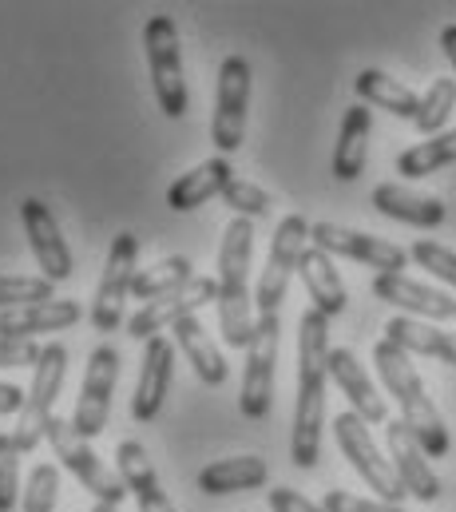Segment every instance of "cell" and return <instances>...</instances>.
<instances>
[{
  "label": "cell",
  "instance_id": "obj_1",
  "mask_svg": "<svg viewBox=\"0 0 456 512\" xmlns=\"http://www.w3.org/2000/svg\"><path fill=\"white\" fill-rule=\"evenodd\" d=\"M330 350H334L330 318L310 306L298 318V397H294V433H290V461L298 469H314L322 457Z\"/></svg>",
  "mask_w": 456,
  "mask_h": 512
},
{
  "label": "cell",
  "instance_id": "obj_22",
  "mask_svg": "<svg viewBox=\"0 0 456 512\" xmlns=\"http://www.w3.org/2000/svg\"><path fill=\"white\" fill-rule=\"evenodd\" d=\"M373 207L397 223H409V227H421V231H437L445 223V203L437 195H425V191H413L405 183H377L373 187Z\"/></svg>",
  "mask_w": 456,
  "mask_h": 512
},
{
  "label": "cell",
  "instance_id": "obj_17",
  "mask_svg": "<svg viewBox=\"0 0 456 512\" xmlns=\"http://www.w3.org/2000/svg\"><path fill=\"white\" fill-rule=\"evenodd\" d=\"M385 449H389V465L401 481V489L425 505H433L441 497V477L433 473L425 449L417 445V437L405 429V421H385Z\"/></svg>",
  "mask_w": 456,
  "mask_h": 512
},
{
  "label": "cell",
  "instance_id": "obj_43",
  "mask_svg": "<svg viewBox=\"0 0 456 512\" xmlns=\"http://www.w3.org/2000/svg\"><path fill=\"white\" fill-rule=\"evenodd\" d=\"M92 512H119L115 505H92Z\"/></svg>",
  "mask_w": 456,
  "mask_h": 512
},
{
  "label": "cell",
  "instance_id": "obj_36",
  "mask_svg": "<svg viewBox=\"0 0 456 512\" xmlns=\"http://www.w3.org/2000/svg\"><path fill=\"white\" fill-rule=\"evenodd\" d=\"M409 258L417 266H425L433 278H441L445 286H456V251L445 247V243H433V239H417L409 247Z\"/></svg>",
  "mask_w": 456,
  "mask_h": 512
},
{
  "label": "cell",
  "instance_id": "obj_28",
  "mask_svg": "<svg viewBox=\"0 0 456 512\" xmlns=\"http://www.w3.org/2000/svg\"><path fill=\"white\" fill-rule=\"evenodd\" d=\"M385 338L393 346H401L405 354H425V358H437L445 366H456V334L433 326V322H417V318H389L385 322Z\"/></svg>",
  "mask_w": 456,
  "mask_h": 512
},
{
  "label": "cell",
  "instance_id": "obj_2",
  "mask_svg": "<svg viewBox=\"0 0 456 512\" xmlns=\"http://www.w3.org/2000/svg\"><path fill=\"white\" fill-rule=\"evenodd\" d=\"M373 370L381 378V389L397 401L401 421L417 437V445L425 449V457H449V449H453L449 425H445L441 409L433 405V397L425 389V378L417 374L413 354H405L401 346H393L389 338H381L373 346Z\"/></svg>",
  "mask_w": 456,
  "mask_h": 512
},
{
  "label": "cell",
  "instance_id": "obj_20",
  "mask_svg": "<svg viewBox=\"0 0 456 512\" xmlns=\"http://www.w3.org/2000/svg\"><path fill=\"white\" fill-rule=\"evenodd\" d=\"M330 378L338 382V389L345 393V401H349V409L365 421V425H385L389 421V405H385V397L377 393V385L369 378V370L357 362V354L353 350H330Z\"/></svg>",
  "mask_w": 456,
  "mask_h": 512
},
{
  "label": "cell",
  "instance_id": "obj_32",
  "mask_svg": "<svg viewBox=\"0 0 456 512\" xmlns=\"http://www.w3.org/2000/svg\"><path fill=\"white\" fill-rule=\"evenodd\" d=\"M453 112H456V80L453 76H441V80H433L429 92L421 96V112H417L413 124H417V131H421L425 139H433V135L445 131Z\"/></svg>",
  "mask_w": 456,
  "mask_h": 512
},
{
  "label": "cell",
  "instance_id": "obj_27",
  "mask_svg": "<svg viewBox=\"0 0 456 512\" xmlns=\"http://www.w3.org/2000/svg\"><path fill=\"white\" fill-rule=\"evenodd\" d=\"M353 88H357V100H361L365 108H381V112H389V116H397V120H417V112H421V96H417L409 84H401L397 76L381 72V68L357 72Z\"/></svg>",
  "mask_w": 456,
  "mask_h": 512
},
{
  "label": "cell",
  "instance_id": "obj_26",
  "mask_svg": "<svg viewBox=\"0 0 456 512\" xmlns=\"http://www.w3.org/2000/svg\"><path fill=\"white\" fill-rule=\"evenodd\" d=\"M230 179H234V171H230V163L223 155L203 159V163H195L191 171H183V175L167 187V207H171V211H195V207H203L211 195H223V187H227Z\"/></svg>",
  "mask_w": 456,
  "mask_h": 512
},
{
  "label": "cell",
  "instance_id": "obj_44",
  "mask_svg": "<svg viewBox=\"0 0 456 512\" xmlns=\"http://www.w3.org/2000/svg\"><path fill=\"white\" fill-rule=\"evenodd\" d=\"M453 318H456V310H453Z\"/></svg>",
  "mask_w": 456,
  "mask_h": 512
},
{
  "label": "cell",
  "instance_id": "obj_29",
  "mask_svg": "<svg viewBox=\"0 0 456 512\" xmlns=\"http://www.w3.org/2000/svg\"><path fill=\"white\" fill-rule=\"evenodd\" d=\"M369 135H373V112L365 104L345 108L342 128H338V143H334V175L342 183H353L365 171L369 159Z\"/></svg>",
  "mask_w": 456,
  "mask_h": 512
},
{
  "label": "cell",
  "instance_id": "obj_39",
  "mask_svg": "<svg viewBox=\"0 0 456 512\" xmlns=\"http://www.w3.org/2000/svg\"><path fill=\"white\" fill-rule=\"evenodd\" d=\"M44 354L40 342H16V338H0V370H20V366H36Z\"/></svg>",
  "mask_w": 456,
  "mask_h": 512
},
{
  "label": "cell",
  "instance_id": "obj_13",
  "mask_svg": "<svg viewBox=\"0 0 456 512\" xmlns=\"http://www.w3.org/2000/svg\"><path fill=\"white\" fill-rule=\"evenodd\" d=\"M211 302H219V278L195 274L187 286H179V290H171V294H163V298L139 306V310L127 318V334H131L135 342L159 338V330H171L175 322L195 318V314H199L203 306H211Z\"/></svg>",
  "mask_w": 456,
  "mask_h": 512
},
{
  "label": "cell",
  "instance_id": "obj_35",
  "mask_svg": "<svg viewBox=\"0 0 456 512\" xmlns=\"http://www.w3.org/2000/svg\"><path fill=\"white\" fill-rule=\"evenodd\" d=\"M60 501V469L56 465H36L28 473V485H24V497H20V512H56Z\"/></svg>",
  "mask_w": 456,
  "mask_h": 512
},
{
  "label": "cell",
  "instance_id": "obj_8",
  "mask_svg": "<svg viewBox=\"0 0 456 512\" xmlns=\"http://www.w3.org/2000/svg\"><path fill=\"white\" fill-rule=\"evenodd\" d=\"M310 227H314V223H310L306 215H286V219L274 227L270 255H266L258 286H254V310H258V314H278V310H282L286 286H290V278L298 274L302 251L310 247Z\"/></svg>",
  "mask_w": 456,
  "mask_h": 512
},
{
  "label": "cell",
  "instance_id": "obj_16",
  "mask_svg": "<svg viewBox=\"0 0 456 512\" xmlns=\"http://www.w3.org/2000/svg\"><path fill=\"white\" fill-rule=\"evenodd\" d=\"M373 294L389 306H397L405 318H417V322H449L456 310V298L441 286H429V282H417L409 274H373Z\"/></svg>",
  "mask_w": 456,
  "mask_h": 512
},
{
  "label": "cell",
  "instance_id": "obj_21",
  "mask_svg": "<svg viewBox=\"0 0 456 512\" xmlns=\"http://www.w3.org/2000/svg\"><path fill=\"white\" fill-rule=\"evenodd\" d=\"M115 473H119L123 489L135 497L139 512H179L171 505V497L163 493L159 473H155V465H151V457H147V449L139 441H119V449H115Z\"/></svg>",
  "mask_w": 456,
  "mask_h": 512
},
{
  "label": "cell",
  "instance_id": "obj_24",
  "mask_svg": "<svg viewBox=\"0 0 456 512\" xmlns=\"http://www.w3.org/2000/svg\"><path fill=\"white\" fill-rule=\"evenodd\" d=\"M171 330H175V346H179V354L191 362V370L199 374V382L211 385V389L227 385V378H230L227 358H223V350L211 342V330H207L199 318H183V322H175Z\"/></svg>",
  "mask_w": 456,
  "mask_h": 512
},
{
  "label": "cell",
  "instance_id": "obj_30",
  "mask_svg": "<svg viewBox=\"0 0 456 512\" xmlns=\"http://www.w3.org/2000/svg\"><path fill=\"white\" fill-rule=\"evenodd\" d=\"M453 163H456V128L441 131L433 139H421V143H413L409 151L397 155L401 179H429V175H437V171H445Z\"/></svg>",
  "mask_w": 456,
  "mask_h": 512
},
{
  "label": "cell",
  "instance_id": "obj_11",
  "mask_svg": "<svg viewBox=\"0 0 456 512\" xmlns=\"http://www.w3.org/2000/svg\"><path fill=\"white\" fill-rule=\"evenodd\" d=\"M246 116H250V60L230 52L219 64V88H215V116H211V143L227 159L230 151L246 139Z\"/></svg>",
  "mask_w": 456,
  "mask_h": 512
},
{
  "label": "cell",
  "instance_id": "obj_18",
  "mask_svg": "<svg viewBox=\"0 0 456 512\" xmlns=\"http://www.w3.org/2000/svg\"><path fill=\"white\" fill-rule=\"evenodd\" d=\"M175 382V342H167L163 334L159 338H147L143 342V358H139V382L131 393V417L139 425L155 421L167 393Z\"/></svg>",
  "mask_w": 456,
  "mask_h": 512
},
{
  "label": "cell",
  "instance_id": "obj_38",
  "mask_svg": "<svg viewBox=\"0 0 456 512\" xmlns=\"http://www.w3.org/2000/svg\"><path fill=\"white\" fill-rule=\"evenodd\" d=\"M322 509L326 512H405L401 505H385V501H365V497H353L345 489H330L322 497Z\"/></svg>",
  "mask_w": 456,
  "mask_h": 512
},
{
  "label": "cell",
  "instance_id": "obj_3",
  "mask_svg": "<svg viewBox=\"0 0 456 512\" xmlns=\"http://www.w3.org/2000/svg\"><path fill=\"white\" fill-rule=\"evenodd\" d=\"M250 258H254V227L250 219H230L219 243V330L234 350L250 346L254 334V290H250Z\"/></svg>",
  "mask_w": 456,
  "mask_h": 512
},
{
  "label": "cell",
  "instance_id": "obj_19",
  "mask_svg": "<svg viewBox=\"0 0 456 512\" xmlns=\"http://www.w3.org/2000/svg\"><path fill=\"white\" fill-rule=\"evenodd\" d=\"M80 318H84V306L76 298H52V302L20 306V310H0V338L36 342L40 334L72 330Z\"/></svg>",
  "mask_w": 456,
  "mask_h": 512
},
{
  "label": "cell",
  "instance_id": "obj_4",
  "mask_svg": "<svg viewBox=\"0 0 456 512\" xmlns=\"http://www.w3.org/2000/svg\"><path fill=\"white\" fill-rule=\"evenodd\" d=\"M143 52H147V72H151V92L155 104L167 120H183L191 108L187 92V72H183V44H179V24L159 12L143 28Z\"/></svg>",
  "mask_w": 456,
  "mask_h": 512
},
{
  "label": "cell",
  "instance_id": "obj_33",
  "mask_svg": "<svg viewBox=\"0 0 456 512\" xmlns=\"http://www.w3.org/2000/svg\"><path fill=\"white\" fill-rule=\"evenodd\" d=\"M52 298H56V286L44 274H0V310H20Z\"/></svg>",
  "mask_w": 456,
  "mask_h": 512
},
{
  "label": "cell",
  "instance_id": "obj_41",
  "mask_svg": "<svg viewBox=\"0 0 456 512\" xmlns=\"http://www.w3.org/2000/svg\"><path fill=\"white\" fill-rule=\"evenodd\" d=\"M24 409V389L12 382H0V417L4 413H20Z\"/></svg>",
  "mask_w": 456,
  "mask_h": 512
},
{
  "label": "cell",
  "instance_id": "obj_15",
  "mask_svg": "<svg viewBox=\"0 0 456 512\" xmlns=\"http://www.w3.org/2000/svg\"><path fill=\"white\" fill-rule=\"evenodd\" d=\"M20 227H24V235H28V247H32V255H36L40 274H44L52 286L68 282L76 262H72V247H68V239H64V231H60L52 207H48L44 199H24V203H20Z\"/></svg>",
  "mask_w": 456,
  "mask_h": 512
},
{
  "label": "cell",
  "instance_id": "obj_5",
  "mask_svg": "<svg viewBox=\"0 0 456 512\" xmlns=\"http://www.w3.org/2000/svg\"><path fill=\"white\" fill-rule=\"evenodd\" d=\"M64 378H68V346L48 342L40 362L32 366V385L24 389V409H20V421H16V433H12L20 453H32L44 441L48 421H52V405L64 389Z\"/></svg>",
  "mask_w": 456,
  "mask_h": 512
},
{
  "label": "cell",
  "instance_id": "obj_31",
  "mask_svg": "<svg viewBox=\"0 0 456 512\" xmlns=\"http://www.w3.org/2000/svg\"><path fill=\"white\" fill-rule=\"evenodd\" d=\"M191 278H195L191 258H183V255L159 258L155 266H143V270L135 274V282H131V298H139V302L147 306V302H155V298H163V294L187 286Z\"/></svg>",
  "mask_w": 456,
  "mask_h": 512
},
{
  "label": "cell",
  "instance_id": "obj_25",
  "mask_svg": "<svg viewBox=\"0 0 456 512\" xmlns=\"http://www.w3.org/2000/svg\"><path fill=\"white\" fill-rule=\"evenodd\" d=\"M270 481V465L258 453H242V457H223L211 461L207 469H199V489L207 497H230V493H246V489H262Z\"/></svg>",
  "mask_w": 456,
  "mask_h": 512
},
{
  "label": "cell",
  "instance_id": "obj_7",
  "mask_svg": "<svg viewBox=\"0 0 456 512\" xmlns=\"http://www.w3.org/2000/svg\"><path fill=\"white\" fill-rule=\"evenodd\" d=\"M278 338H282V318L278 314H258L254 334L246 346V370H242V393L238 409L246 421H266L274 405V374H278Z\"/></svg>",
  "mask_w": 456,
  "mask_h": 512
},
{
  "label": "cell",
  "instance_id": "obj_9",
  "mask_svg": "<svg viewBox=\"0 0 456 512\" xmlns=\"http://www.w3.org/2000/svg\"><path fill=\"white\" fill-rule=\"evenodd\" d=\"M334 437H338L342 457L353 465V473L377 493V501H385V505H401V501L409 497V493L401 489V481H397L389 457H381V449H377L369 425H365L353 409H345V413L334 417Z\"/></svg>",
  "mask_w": 456,
  "mask_h": 512
},
{
  "label": "cell",
  "instance_id": "obj_34",
  "mask_svg": "<svg viewBox=\"0 0 456 512\" xmlns=\"http://www.w3.org/2000/svg\"><path fill=\"white\" fill-rule=\"evenodd\" d=\"M219 199L234 211V219H250V223L274 211V195H270L266 187H258L254 179H242V175H234V179H230Z\"/></svg>",
  "mask_w": 456,
  "mask_h": 512
},
{
  "label": "cell",
  "instance_id": "obj_23",
  "mask_svg": "<svg viewBox=\"0 0 456 512\" xmlns=\"http://www.w3.org/2000/svg\"><path fill=\"white\" fill-rule=\"evenodd\" d=\"M298 274L306 282V294H310V306L326 318H338L349 306V290H345L342 274H338V262L318 251V247H306L302 262H298Z\"/></svg>",
  "mask_w": 456,
  "mask_h": 512
},
{
  "label": "cell",
  "instance_id": "obj_6",
  "mask_svg": "<svg viewBox=\"0 0 456 512\" xmlns=\"http://www.w3.org/2000/svg\"><path fill=\"white\" fill-rule=\"evenodd\" d=\"M44 437H48L52 453L60 457V465L80 481V489H88V493L96 497V505H115V509H119V505L127 501V489H123L119 473L100 461V453L92 449V441H84V437L72 429L68 417H56V413H52Z\"/></svg>",
  "mask_w": 456,
  "mask_h": 512
},
{
  "label": "cell",
  "instance_id": "obj_14",
  "mask_svg": "<svg viewBox=\"0 0 456 512\" xmlns=\"http://www.w3.org/2000/svg\"><path fill=\"white\" fill-rule=\"evenodd\" d=\"M310 247L326 251L330 258H353L361 266H373L377 274H405V266H409L405 247L377 239V235H365V231H353V227H338V223H314Z\"/></svg>",
  "mask_w": 456,
  "mask_h": 512
},
{
  "label": "cell",
  "instance_id": "obj_40",
  "mask_svg": "<svg viewBox=\"0 0 456 512\" xmlns=\"http://www.w3.org/2000/svg\"><path fill=\"white\" fill-rule=\"evenodd\" d=\"M266 505H270V512H326L318 501H310V497H302L298 489H270L266 493Z\"/></svg>",
  "mask_w": 456,
  "mask_h": 512
},
{
  "label": "cell",
  "instance_id": "obj_12",
  "mask_svg": "<svg viewBox=\"0 0 456 512\" xmlns=\"http://www.w3.org/2000/svg\"><path fill=\"white\" fill-rule=\"evenodd\" d=\"M115 382H119V350L104 342V346H96V350L88 354L84 385H80V397H76V413L68 417L72 429H76L84 441H96V437L108 429Z\"/></svg>",
  "mask_w": 456,
  "mask_h": 512
},
{
  "label": "cell",
  "instance_id": "obj_37",
  "mask_svg": "<svg viewBox=\"0 0 456 512\" xmlns=\"http://www.w3.org/2000/svg\"><path fill=\"white\" fill-rule=\"evenodd\" d=\"M20 501V449L12 433H0V512H12Z\"/></svg>",
  "mask_w": 456,
  "mask_h": 512
},
{
  "label": "cell",
  "instance_id": "obj_10",
  "mask_svg": "<svg viewBox=\"0 0 456 512\" xmlns=\"http://www.w3.org/2000/svg\"><path fill=\"white\" fill-rule=\"evenodd\" d=\"M139 274V235L135 231H119L108 247V262H104V274H100V286H96V298H92V330L100 334H112L123 322V302L131 298V282Z\"/></svg>",
  "mask_w": 456,
  "mask_h": 512
},
{
  "label": "cell",
  "instance_id": "obj_42",
  "mask_svg": "<svg viewBox=\"0 0 456 512\" xmlns=\"http://www.w3.org/2000/svg\"><path fill=\"white\" fill-rule=\"evenodd\" d=\"M441 48H445V56H449V64H453V72H456V24H445V28H441Z\"/></svg>",
  "mask_w": 456,
  "mask_h": 512
}]
</instances>
